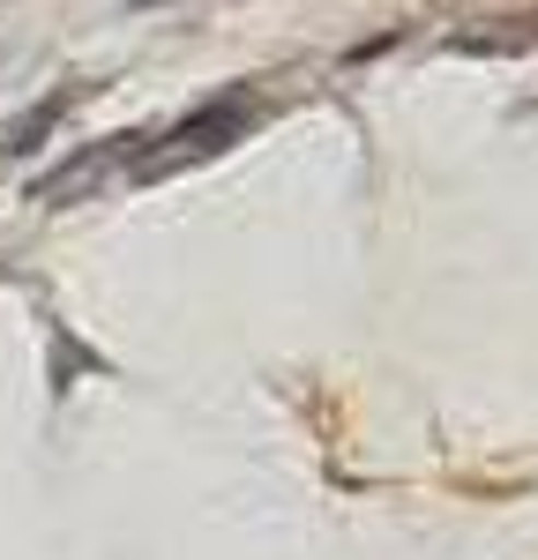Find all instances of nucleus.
I'll use <instances>...</instances> for the list:
<instances>
[{
  "mask_svg": "<svg viewBox=\"0 0 538 560\" xmlns=\"http://www.w3.org/2000/svg\"><path fill=\"white\" fill-rule=\"evenodd\" d=\"M247 128H255V97H247V90H224V97L202 105V113H187L173 135H150L157 150H142V158H134V173H142V179H165V173H179V165H202V158L232 150Z\"/></svg>",
  "mask_w": 538,
  "mask_h": 560,
  "instance_id": "f257e3e1",
  "label": "nucleus"
},
{
  "mask_svg": "<svg viewBox=\"0 0 538 560\" xmlns=\"http://www.w3.org/2000/svg\"><path fill=\"white\" fill-rule=\"evenodd\" d=\"M150 150V135H105V142H90L83 158H68L60 173H45L38 187H31V202H45V210H60V202H75V195H90L105 173H120V165H134Z\"/></svg>",
  "mask_w": 538,
  "mask_h": 560,
  "instance_id": "f03ea898",
  "label": "nucleus"
},
{
  "mask_svg": "<svg viewBox=\"0 0 538 560\" xmlns=\"http://www.w3.org/2000/svg\"><path fill=\"white\" fill-rule=\"evenodd\" d=\"M83 97H90V83H83V90H52V97H38L23 120H8V128H0V158H23V150H38L45 135H52V120H60L68 105H83Z\"/></svg>",
  "mask_w": 538,
  "mask_h": 560,
  "instance_id": "7ed1b4c3",
  "label": "nucleus"
}]
</instances>
